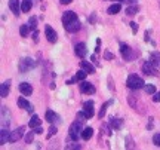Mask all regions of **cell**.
I'll return each instance as SVG.
<instances>
[{
  "instance_id": "19",
  "label": "cell",
  "mask_w": 160,
  "mask_h": 150,
  "mask_svg": "<svg viewBox=\"0 0 160 150\" xmlns=\"http://www.w3.org/2000/svg\"><path fill=\"white\" fill-rule=\"evenodd\" d=\"M108 125H110V128H111V129H116V131H119L120 128H121V125H123V119L113 117V119H110Z\"/></svg>"
},
{
  "instance_id": "4",
  "label": "cell",
  "mask_w": 160,
  "mask_h": 150,
  "mask_svg": "<svg viewBox=\"0 0 160 150\" xmlns=\"http://www.w3.org/2000/svg\"><path fill=\"white\" fill-rule=\"evenodd\" d=\"M36 67V63L31 60V58H28V57H25V58H22L21 61H19V72L21 73H27L28 70H31V69H34Z\"/></svg>"
},
{
  "instance_id": "28",
  "label": "cell",
  "mask_w": 160,
  "mask_h": 150,
  "mask_svg": "<svg viewBox=\"0 0 160 150\" xmlns=\"http://www.w3.org/2000/svg\"><path fill=\"white\" fill-rule=\"evenodd\" d=\"M111 104H113V100H108V101H105V103L102 104V107H101V110H99V114H98V116H99V119L105 116V112H107V109H108V107H110Z\"/></svg>"
},
{
  "instance_id": "22",
  "label": "cell",
  "mask_w": 160,
  "mask_h": 150,
  "mask_svg": "<svg viewBox=\"0 0 160 150\" xmlns=\"http://www.w3.org/2000/svg\"><path fill=\"white\" fill-rule=\"evenodd\" d=\"M31 7H33V1H31V0H22V1H21V10H22V12L28 13V12L31 10Z\"/></svg>"
},
{
  "instance_id": "10",
  "label": "cell",
  "mask_w": 160,
  "mask_h": 150,
  "mask_svg": "<svg viewBox=\"0 0 160 150\" xmlns=\"http://www.w3.org/2000/svg\"><path fill=\"white\" fill-rule=\"evenodd\" d=\"M77 19V15H76V12H73V10H67V12H64V15H62V24L64 25H67V24H70V22H73V21H76Z\"/></svg>"
},
{
  "instance_id": "40",
  "label": "cell",
  "mask_w": 160,
  "mask_h": 150,
  "mask_svg": "<svg viewBox=\"0 0 160 150\" xmlns=\"http://www.w3.org/2000/svg\"><path fill=\"white\" fill-rule=\"evenodd\" d=\"M153 101H154V103H159V101H160V92H156V94H154Z\"/></svg>"
},
{
  "instance_id": "47",
  "label": "cell",
  "mask_w": 160,
  "mask_h": 150,
  "mask_svg": "<svg viewBox=\"0 0 160 150\" xmlns=\"http://www.w3.org/2000/svg\"><path fill=\"white\" fill-rule=\"evenodd\" d=\"M145 42H148V40H150V31H145Z\"/></svg>"
},
{
  "instance_id": "7",
  "label": "cell",
  "mask_w": 160,
  "mask_h": 150,
  "mask_svg": "<svg viewBox=\"0 0 160 150\" xmlns=\"http://www.w3.org/2000/svg\"><path fill=\"white\" fill-rule=\"evenodd\" d=\"M24 131H25V126H19V128H16L15 131H12L10 135H9V143H15V141H18V140L24 135Z\"/></svg>"
},
{
  "instance_id": "33",
  "label": "cell",
  "mask_w": 160,
  "mask_h": 150,
  "mask_svg": "<svg viewBox=\"0 0 160 150\" xmlns=\"http://www.w3.org/2000/svg\"><path fill=\"white\" fill-rule=\"evenodd\" d=\"M153 143H154V146L160 147V132H157V134L153 135Z\"/></svg>"
},
{
  "instance_id": "12",
  "label": "cell",
  "mask_w": 160,
  "mask_h": 150,
  "mask_svg": "<svg viewBox=\"0 0 160 150\" xmlns=\"http://www.w3.org/2000/svg\"><path fill=\"white\" fill-rule=\"evenodd\" d=\"M74 52H76V55L80 57V58H84L86 57V52H87V49H86V45L83 43V42H80L76 45V48H74Z\"/></svg>"
},
{
  "instance_id": "34",
  "label": "cell",
  "mask_w": 160,
  "mask_h": 150,
  "mask_svg": "<svg viewBox=\"0 0 160 150\" xmlns=\"http://www.w3.org/2000/svg\"><path fill=\"white\" fill-rule=\"evenodd\" d=\"M56 134V126L55 125H52L50 128H49V134H47V138H50L52 135H55Z\"/></svg>"
},
{
  "instance_id": "25",
  "label": "cell",
  "mask_w": 160,
  "mask_h": 150,
  "mask_svg": "<svg viewBox=\"0 0 160 150\" xmlns=\"http://www.w3.org/2000/svg\"><path fill=\"white\" fill-rule=\"evenodd\" d=\"M9 135H10V132L7 131V128H1V135H0V144H4L6 141H9Z\"/></svg>"
},
{
  "instance_id": "1",
  "label": "cell",
  "mask_w": 160,
  "mask_h": 150,
  "mask_svg": "<svg viewBox=\"0 0 160 150\" xmlns=\"http://www.w3.org/2000/svg\"><path fill=\"white\" fill-rule=\"evenodd\" d=\"M144 85L145 83H144L142 77H139L138 75H130L126 80V86L129 89H141V88H144Z\"/></svg>"
},
{
  "instance_id": "27",
  "label": "cell",
  "mask_w": 160,
  "mask_h": 150,
  "mask_svg": "<svg viewBox=\"0 0 160 150\" xmlns=\"http://www.w3.org/2000/svg\"><path fill=\"white\" fill-rule=\"evenodd\" d=\"M28 126L33 128V129L37 128V126H40V117L37 114H33V116H31V120L28 122Z\"/></svg>"
},
{
  "instance_id": "20",
  "label": "cell",
  "mask_w": 160,
  "mask_h": 150,
  "mask_svg": "<svg viewBox=\"0 0 160 150\" xmlns=\"http://www.w3.org/2000/svg\"><path fill=\"white\" fill-rule=\"evenodd\" d=\"M92 135H93V129H92L90 126H87V128H83V131H81V134H80V137H81L84 141L90 140V138H92Z\"/></svg>"
},
{
  "instance_id": "3",
  "label": "cell",
  "mask_w": 160,
  "mask_h": 150,
  "mask_svg": "<svg viewBox=\"0 0 160 150\" xmlns=\"http://www.w3.org/2000/svg\"><path fill=\"white\" fill-rule=\"evenodd\" d=\"M120 54H121V57H123L124 61H132V60H135V52H133V49H132L129 45H126V43H120Z\"/></svg>"
},
{
  "instance_id": "24",
  "label": "cell",
  "mask_w": 160,
  "mask_h": 150,
  "mask_svg": "<svg viewBox=\"0 0 160 150\" xmlns=\"http://www.w3.org/2000/svg\"><path fill=\"white\" fill-rule=\"evenodd\" d=\"M138 12H139V6H138V4H132V6L126 7V10H124V13H126L127 16H132V15H135V13H138Z\"/></svg>"
},
{
  "instance_id": "31",
  "label": "cell",
  "mask_w": 160,
  "mask_h": 150,
  "mask_svg": "<svg viewBox=\"0 0 160 150\" xmlns=\"http://www.w3.org/2000/svg\"><path fill=\"white\" fill-rule=\"evenodd\" d=\"M145 92L154 95V94H156V86H154V85H147V86H145Z\"/></svg>"
},
{
  "instance_id": "21",
  "label": "cell",
  "mask_w": 160,
  "mask_h": 150,
  "mask_svg": "<svg viewBox=\"0 0 160 150\" xmlns=\"http://www.w3.org/2000/svg\"><path fill=\"white\" fill-rule=\"evenodd\" d=\"M80 67H81L84 72H87L89 75H93V73H95V67H93L90 63H87V61H81V63H80Z\"/></svg>"
},
{
  "instance_id": "18",
  "label": "cell",
  "mask_w": 160,
  "mask_h": 150,
  "mask_svg": "<svg viewBox=\"0 0 160 150\" xmlns=\"http://www.w3.org/2000/svg\"><path fill=\"white\" fill-rule=\"evenodd\" d=\"M18 106H19V109H24V110H28V112H33V107H31V104L24 98V97H19L18 98Z\"/></svg>"
},
{
  "instance_id": "32",
  "label": "cell",
  "mask_w": 160,
  "mask_h": 150,
  "mask_svg": "<svg viewBox=\"0 0 160 150\" xmlns=\"http://www.w3.org/2000/svg\"><path fill=\"white\" fill-rule=\"evenodd\" d=\"M34 134H36V132L33 131V132H28V134L25 135V143H27V144H30V143H33V138H34Z\"/></svg>"
},
{
  "instance_id": "11",
  "label": "cell",
  "mask_w": 160,
  "mask_h": 150,
  "mask_svg": "<svg viewBox=\"0 0 160 150\" xmlns=\"http://www.w3.org/2000/svg\"><path fill=\"white\" fill-rule=\"evenodd\" d=\"M19 91H21L22 95L30 97V95L33 94V86H31L30 83H27V82H22V83H19Z\"/></svg>"
},
{
  "instance_id": "8",
  "label": "cell",
  "mask_w": 160,
  "mask_h": 150,
  "mask_svg": "<svg viewBox=\"0 0 160 150\" xmlns=\"http://www.w3.org/2000/svg\"><path fill=\"white\" fill-rule=\"evenodd\" d=\"M44 34H46V39H47V42H49V43H55V42L58 40V34H56V31H55L50 25H46V28H44Z\"/></svg>"
},
{
  "instance_id": "42",
  "label": "cell",
  "mask_w": 160,
  "mask_h": 150,
  "mask_svg": "<svg viewBox=\"0 0 160 150\" xmlns=\"http://www.w3.org/2000/svg\"><path fill=\"white\" fill-rule=\"evenodd\" d=\"M34 132H36V134H41V132H43L41 126H37V128H34Z\"/></svg>"
},
{
  "instance_id": "36",
  "label": "cell",
  "mask_w": 160,
  "mask_h": 150,
  "mask_svg": "<svg viewBox=\"0 0 160 150\" xmlns=\"http://www.w3.org/2000/svg\"><path fill=\"white\" fill-rule=\"evenodd\" d=\"M108 88H110L111 91H114V89H116V88H114V82H113V77H111V76L108 77Z\"/></svg>"
},
{
  "instance_id": "17",
  "label": "cell",
  "mask_w": 160,
  "mask_h": 150,
  "mask_svg": "<svg viewBox=\"0 0 160 150\" xmlns=\"http://www.w3.org/2000/svg\"><path fill=\"white\" fill-rule=\"evenodd\" d=\"M9 88H10V80H6L0 85V97H7L9 95Z\"/></svg>"
},
{
  "instance_id": "39",
  "label": "cell",
  "mask_w": 160,
  "mask_h": 150,
  "mask_svg": "<svg viewBox=\"0 0 160 150\" xmlns=\"http://www.w3.org/2000/svg\"><path fill=\"white\" fill-rule=\"evenodd\" d=\"M67 149H81V146H80V144H77V143H74V144L67 146Z\"/></svg>"
},
{
  "instance_id": "13",
  "label": "cell",
  "mask_w": 160,
  "mask_h": 150,
  "mask_svg": "<svg viewBox=\"0 0 160 150\" xmlns=\"http://www.w3.org/2000/svg\"><path fill=\"white\" fill-rule=\"evenodd\" d=\"M64 27H65V30H67L68 33H77L80 28H81V24L76 19V21H73V22H70V24H67V25H64Z\"/></svg>"
},
{
  "instance_id": "46",
  "label": "cell",
  "mask_w": 160,
  "mask_h": 150,
  "mask_svg": "<svg viewBox=\"0 0 160 150\" xmlns=\"http://www.w3.org/2000/svg\"><path fill=\"white\" fill-rule=\"evenodd\" d=\"M37 37H39V33H37V31H34V34H33V40H34V42H37Z\"/></svg>"
},
{
  "instance_id": "35",
  "label": "cell",
  "mask_w": 160,
  "mask_h": 150,
  "mask_svg": "<svg viewBox=\"0 0 160 150\" xmlns=\"http://www.w3.org/2000/svg\"><path fill=\"white\" fill-rule=\"evenodd\" d=\"M104 58H105V60H114V54H113V52H108V51H107V52L104 54Z\"/></svg>"
},
{
  "instance_id": "6",
  "label": "cell",
  "mask_w": 160,
  "mask_h": 150,
  "mask_svg": "<svg viewBox=\"0 0 160 150\" xmlns=\"http://www.w3.org/2000/svg\"><path fill=\"white\" fill-rule=\"evenodd\" d=\"M80 92L81 94H87V95H93L95 94V86L90 82H83L80 83Z\"/></svg>"
},
{
  "instance_id": "29",
  "label": "cell",
  "mask_w": 160,
  "mask_h": 150,
  "mask_svg": "<svg viewBox=\"0 0 160 150\" xmlns=\"http://www.w3.org/2000/svg\"><path fill=\"white\" fill-rule=\"evenodd\" d=\"M28 27H30V30L36 31V28H37V18H36V16H31V18L28 19Z\"/></svg>"
},
{
  "instance_id": "30",
  "label": "cell",
  "mask_w": 160,
  "mask_h": 150,
  "mask_svg": "<svg viewBox=\"0 0 160 150\" xmlns=\"http://www.w3.org/2000/svg\"><path fill=\"white\" fill-rule=\"evenodd\" d=\"M28 31H30V27H28V24H24V25H21V28H19V34H21L22 37H25V36L28 34Z\"/></svg>"
},
{
  "instance_id": "15",
  "label": "cell",
  "mask_w": 160,
  "mask_h": 150,
  "mask_svg": "<svg viewBox=\"0 0 160 150\" xmlns=\"http://www.w3.org/2000/svg\"><path fill=\"white\" fill-rule=\"evenodd\" d=\"M9 9L15 13L19 15V9H21V1L19 0H9Z\"/></svg>"
},
{
  "instance_id": "2",
  "label": "cell",
  "mask_w": 160,
  "mask_h": 150,
  "mask_svg": "<svg viewBox=\"0 0 160 150\" xmlns=\"http://www.w3.org/2000/svg\"><path fill=\"white\" fill-rule=\"evenodd\" d=\"M81 131H83V120H76V122H73L71 123V126H70V138L71 140H74V141H77V138H79V135L81 134Z\"/></svg>"
},
{
  "instance_id": "37",
  "label": "cell",
  "mask_w": 160,
  "mask_h": 150,
  "mask_svg": "<svg viewBox=\"0 0 160 150\" xmlns=\"http://www.w3.org/2000/svg\"><path fill=\"white\" fill-rule=\"evenodd\" d=\"M126 141H127V144H126V147H127V149H133V147H135V146H133V143H132V138H130V137H127V138H126Z\"/></svg>"
},
{
  "instance_id": "45",
  "label": "cell",
  "mask_w": 160,
  "mask_h": 150,
  "mask_svg": "<svg viewBox=\"0 0 160 150\" xmlns=\"http://www.w3.org/2000/svg\"><path fill=\"white\" fill-rule=\"evenodd\" d=\"M59 1H61L62 4H70V3H71L73 0H59Z\"/></svg>"
},
{
  "instance_id": "16",
  "label": "cell",
  "mask_w": 160,
  "mask_h": 150,
  "mask_svg": "<svg viewBox=\"0 0 160 150\" xmlns=\"http://www.w3.org/2000/svg\"><path fill=\"white\" fill-rule=\"evenodd\" d=\"M87 75H89V73H87V72H84V70L81 69V70H80V72H77V73H76V76H74L73 79H70V80H68L67 83H68V85H71L73 82H79V80H84V77H86Z\"/></svg>"
},
{
  "instance_id": "26",
  "label": "cell",
  "mask_w": 160,
  "mask_h": 150,
  "mask_svg": "<svg viewBox=\"0 0 160 150\" xmlns=\"http://www.w3.org/2000/svg\"><path fill=\"white\" fill-rule=\"evenodd\" d=\"M120 10H121V4L120 3H114V4H111L108 9H107V12L110 13V15H114V13H119Z\"/></svg>"
},
{
  "instance_id": "48",
  "label": "cell",
  "mask_w": 160,
  "mask_h": 150,
  "mask_svg": "<svg viewBox=\"0 0 160 150\" xmlns=\"http://www.w3.org/2000/svg\"><path fill=\"white\" fill-rule=\"evenodd\" d=\"M49 88H50V89H55V83H53V82H52V83H50V85H49Z\"/></svg>"
},
{
  "instance_id": "38",
  "label": "cell",
  "mask_w": 160,
  "mask_h": 150,
  "mask_svg": "<svg viewBox=\"0 0 160 150\" xmlns=\"http://www.w3.org/2000/svg\"><path fill=\"white\" fill-rule=\"evenodd\" d=\"M130 28H132V33H136L138 31V24L136 22H130Z\"/></svg>"
},
{
  "instance_id": "23",
  "label": "cell",
  "mask_w": 160,
  "mask_h": 150,
  "mask_svg": "<svg viewBox=\"0 0 160 150\" xmlns=\"http://www.w3.org/2000/svg\"><path fill=\"white\" fill-rule=\"evenodd\" d=\"M150 63L156 67H160V52H151L150 55Z\"/></svg>"
},
{
  "instance_id": "41",
  "label": "cell",
  "mask_w": 160,
  "mask_h": 150,
  "mask_svg": "<svg viewBox=\"0 0 160 150\" xmlns=\"http://www.w3.org/2000/svg\"><path fill=\"white\" fill-rule=\"evenodd\" d=\"M153 122H154V119L150 117V119H148V126H147V129H153Z\"/></svg>"
},
{
  "instance_id": "43",
  "label": "cell",
  "mask_w": 160,
  "mask_h": 150,
  "mask_svg": "<svg viewBox=\"0 0 160 150\" xmlns=\"http://www.w3.org/2000/svg\"><path fill=\"white\" fill-rule=\"evenodd\" d=\"M123 3H127V4H135V1L136 0H121Z\"/></svg>"
},
{
  "instance_id": "5",
  "label": "cell",
  "mask_w": 160,
  "mask_h": 150,
  "mask_svg": "<svg viewBox=\"0 0 160 150\" xmlns=\"http://www.w3.org/2000/svg\"><path fill=\"white\" fill-rule=\"evenodd\" d=\"M79 116H81L83 119H90L93 116V101H86L83 104V110L79 113Z\"/></svg>"
},
{
  "instance_id": "9",
  "label": "cell",
  "mask_w": 160,
  "mask_h": 150,
  "mask_svg": "<svg viewBox=\"0 0 160 150\" xmlns=\"http://www.w3.org/2000/svg\"><path fill=\"white\" fill-rule=\"evenodd\" d=\"M142 72H144L145 75H148V76H159V72H157L156 66H153L150 61L145 63V64L142 66Z\"/></svg>"
},
{
  "instance_id": "44",
  "label": "cell",
  "mask_w": 160,
  "mask_h": 150,
  "mask_svg": "<svg viewBox=\"0 0 160 150\" xmlns=\"http://www.w3.org/2000/svg\"><path fill=\"white\" fill-rule=\"evenodd\" d=\"M89 22H92V24L95 22V13H92V15H90V18H89Z\"/></svg>"
},
{
  "instance_id": "14",
  "label": "cell",
  "mask_w": 160,
  "mask_h": 150,
  "mask_svg": "<svg viewBox=\"0 0 160 150\" xmlns=\"http://www.w3.org/2000/svg\"><path fill=\"white\" fill-rule=\"evenodd\" d=\"M44 117H46V120H47L49 123H56V122L61 120V117H59L55 112H52V110H47L46 114H44Z\"/></svg>"
},
{
  "instance_id": "49",
  "label": "cell",
  "mask_w": 160,
  "mask_h": 150,
  "mask_svg": "<svg viewBox=\"0 0 160 150\" xmlns=\"http://www.w3.org/2000/svg\"><path fill=\"white\" fill-rule=\"evenodd\" d=\"M114 1H121V0H114Z\"/></svg>"
}]
</instances>
